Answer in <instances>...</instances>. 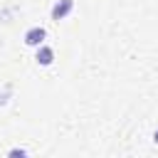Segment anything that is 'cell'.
Wrapping results in <instances>:
<instances>
[{
  "label": "cell",
  "instance_id": "obj_1",
  "mask_svg": "<svg viewBox=\"0 0 158 158\" xmlns=\"http://www.w3.org/2000/svg\"><path fill=\"white\" fill-rule=\"evenodd\" d=\"M22 40H25V44H27V47H35V49H37L40 44H44V40H47V30H44V27H40V25H35V27L25 30Z\"/></svg>",
  "mask_w": 158,
  "mask_h": 158
},
{
  "label": "cell",
  "instance_id": "obj_2",
  "mask_svg": "<svg viewBox=\"0 0 158 158\" xmlns=\"http://www.w3.org/2000/svg\"><path fill=\"white\" fill-rule=\"evenodd\" d=\"M72 10H74V0H57V2L49 7V17H52L54 22H59V20H67V17L72 15Z\"/></svg>",
  "mask_w": 158,
  "mask_h": 158
},
{
  "label": "cell",
  "instance_id": "obj_3",
  "mask_svg": "<svg viewBox=\"0 0 158 158\" xmlns=\"http://www.w3.org/2000/svg\"><path fill=\"white\" fill-rule=\"evenodd\" d=\"M35 62H37L40 67H52V64H54V49H52L49 44H40L37 52H35Z\"/></svg>",
  "mask_w": 158,
  "mask_h": 158
},
{
  "label": "cell",
  "instance_id": "obj_4",
  "mask_svg": "<svg viewBox=\"0 0 158 158\" xmlns=\"http://www.w3.org/2000/svg\"><path fill=\"white\" fill-rule=\"evenodd\" d=\"M5 158H30V153H27V148L15 146V148H10V151H7V156H5Z\"/></svg>",
  "mask_w": 158,
  "mask_h": 158
},
{
  "label": "cell",
  "instance_id": "obj_5",
  "mask_svg": "<svg viewBox=\"0 0 158 158\" xmlns=\"http://www.w3.org/2000/svg\"><path fill=\"white\" fill-rule=\"evenodd\" d=\"M10 96H12V86H10V84H5V89L0 91V106H5V104L10 101Z\"/></svg>",
  "mask_w": 158,
  "mask_h": 158
},
{
  "label": "cell",
  "instance_id": "obj_6",
  "mask_svg": "<svg viewBox=\"0 0 158 158\" xmlns=\"http://www.w3.org/2000/svg\"><path fill=\"white\" fill-rule=\"evenodd\" d=\"M153 143H158V128L153 131Z\"/></svg>",
  "mask_w": 158,
  "mask_h": 158
}]
</instances>
